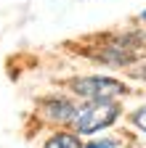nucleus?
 I'll use <instances>...</instances> for the list:
<instances>
[{"instance_id":"obj_7","label":"nucleus","mask_w":146,"mask_h":148,"mask_svg":"<svg viewBox=\"0 0 146 148\" xmlns=\"http://www.w3.org/2000/svg\"><path fill=\"white\" fill-rule=\"evenodd\" d=\"M133 77H138V79H143V82H146V66L136 69V74H133Z\"/></svg>"},{"instance_id":"obj_1","label":"nucleus","mask_w":146,"mask_h":148,"mask_svg":"<svg viewBox=\"0 0 146 148\" xmlns=\"http://www.w3.org/2000/svg\"><path fill=\"white\" fill-rule=\"evenodd\" d=\"M117 116H120V106L114 101H96V103H85L82 108H77L72 124H75L77 132L93 135V132H98V130L114 124Z\"/></svg>"},{"instance_id":"obj_2","label":"nucleus","mask_w":146,"mask_h":148,"mask_svg":"<svg viewBox=\"0 0 146 148\" xmlns=\"http://www.w3.org/2000/svg\"><path fill=\"white\" fill-rule=\"evenodd\" d=\"M72 92L80 98H85L88 103H96V101H114L120 95H127V87L120 79L112 77H77L69 82Z\"/></svg>"},{"instance_id":"obj_5","label":"nucleus","mask_w":146,"mask_h":148,"mask_svg":"<svg viewBox=\"0 0 146 148\" xmlns=\"http://www.w3.org/2000/svg\"><path fill=\"white\" fill-rule=\"evenodd\" d=\"M130 122H133L138 130H143V132H146V103H143L141 108H136L133 114H130Z\"/></svg>"},{"instance_id":"obj_8","label":"nucleus","mask_w":146,"mask_h":148,"mask_svg":"<svg viewBox=\"0 0 146 148\" xmlns=\"http://www.w3.org/2000/svg\"><path fill=\"white\" fill-rule=\"evenodd\" d=\"M143 18H146V13H143Z\"/></svg>"},{"instance_id":"obj_3","label":"nucleus","mask_w":146,"mask_h":148,"mask_svg":"<svg viewBox=\"0 0 146 148\" xmlns=\"http://www.w3.org/2000/svg\"><path fill=\"white\" fill-rule=\"evenodd\" d=\"M43 114L51 122H72L77 114V106H72V101L66 98H48L43 101Z\"/></svg>"},{"instance_id":"obj_6","label":"nucleus","mask_w":146,"mask_h":148,"mask_svg":"<svg viewBox=\"0 0 146 148\" xmlns=\"http://www.w3.org/2000/svg\"><path fill=\"white\" fill-rule=\"evenodd\" d=\"M85 148H117L114 140H93V143H88Z\"/></svg>"},{"instance_id":"obj_4","label":"nucleus","mask_w":146,"mask_h":148,"mask_svg":"<svg viewBox=\"0 0 146 148\" xmlns=\"http://www.w3.org/2000/svg\"><path fill=\"white\" fill-rule=\"evenodd\" d=\"M45 148H85L72 132H56L53 138H48Z\"/></svg>"}]
</instances>
